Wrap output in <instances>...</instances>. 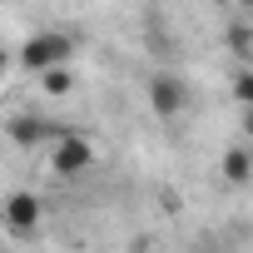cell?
I'll list each match as a JSON object with an SVG mask.
<instances>
[{"mask_svg": "<svg viewBox=\"0 0 253 253\" xmlns=\"http://www.w3.org/2000/svg\"><path fill=\"white\" fill-rule=\"evenodd\" d=\"M75 60V35L65 30H35L25 45H20V65L30 75H55V70H70Z\"/></svg>", "mask_w": 253, "mask_h": 253, "instance_id": "obj_1", "label": "cell"}, {"mask_svg": "<svg viewBox=\"0 0 253 253\" xmlns=\"http://www.w3.org/2000/svg\"><path fill=\"white\" fill-rule=\"evenodd\" d=\"M40 213H45V209H40V199H35L30 189H15L5 204H0V223H5L15 238H30V233L40 228Z\"/></svg>", "mask_w": 253, "mask_h": 253, "instance_id": "obj_2", "label": "cell"}, {"mask_svg": "<svg viewBox=\"0 0 253 253\" xmlns=\"http://www.w3.org/2000/svg\"><path fill=\"white\" fill-rule=\"evenodd\" d=\"M149 109H154L159 119L184 114V109H189V84H184L179 75H154V80H149Z\"/></svg>", "mask_w": 253, "mask_h": 253, "instance_id": "obj_3", "label": "cell"}, {"mask_svg": "<svg viewBox=\"0 0 253 253\" xmlns=\"http://www.w3.org/2000/svg\"><path fill=\"white\" fill-rule=\"evenodd\" d=\"M50 164H55V174H84V169L94 164V144H89L84 134H60Z\"/></svg>", "mask_w": 253, "mask_h": 253, "instance_id": "obj_4", "label": "cell"}, {"mask_svg": "<svg viewBox=\"0 0 253 253\" xmlns=\"http://www.w3.org/2000/svg\"><path fill=\"white\" fill-rule=\"evenodd\" d=\"M223 174H228L233 184H243V179L253 174V154H248V149H228V154H223Z\"/></svg>", "mask_w": 253, "mask_h": 253, "instance_id": "obj_5", "label": "cell"}, {"mask_svg": "<svg viewBox=\"0 0 253 253\" xmlns=\"http://www.w3.org/2000/svg\"><path fill=\"white\" fill-rule=\"evenodd\" d=\"M233 99H238L243 109H253V70H243V75L233 80Z\"/></svg>", "mask_w": 253, "mask_h": 253, "instance_id": "obj_6", "label": "cell"}, {"mask_svg": "<svg viewBox=\"0 0 253 253\" xmlns=\"http://www.w3.org/2000/svg\"><path fill=\"white\" fill-rule=\"evenodd\" d=\"M248 134H253V109H248Z\"/></svg>", "mask_w": 253, "mask_h": 253, "instance_id": "obj_7", "label": "cell"}, {"mask_svg": "<svg viewBox=\"0 0 253 253\" xmlns=\"http://www.w3.org/2000/svg\"><path fill=\"white\" fill-rule=\"evenodd\" d=\"M0 70H5V50H0Z\"/></svg>", "mask_w": 253, "mask_h": 253, "instance_id": "obj_8", "label": "cell"}, {"mask_svg": "<svg viewBox=\"0 0 253 253\" xmlns=\"http://www.w3.org/2000/svg\"><path fill=\"white\" fill-rule=\"evenodd\" d=\"M243 5H248V10H253V0H243Z\"/></svg>", "mask_w": 253, "mask_h": 253, "instance_id": "obj_9", "label": "cell"}]
</instances>
